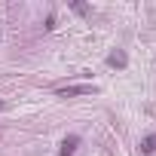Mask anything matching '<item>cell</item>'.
Returning a JSON list of instances; mask_svg holds the SVG:
<instances>
[{
	"instance_id": "277c9868",
	"label": "cell",
	"mask_w": 156,
	"mask_h": 156,
	"mask_svg": "<svg viewBox=\"0 0 156 156\" xmlns=\"http://www.w3.org/2000/svg\"><path fill=\"white\" fill-rule=\"evenodd\" d=\"M141 150H144V153H156V135H147V138L141 141Z\"/></svg>"
},
{
	"instance_id": "8992f818",
	"label": "cell",
	"mask_w": 156,
	"mask_h": 156,
	"mask_svg": "<svg viewBox=\"0 0 156 156\" xmlns=\"http://www.w3.org/2000/svg\"><path fill=\"white\" fill-rule=\"evenodd\" d=\"M0 110H3V101H0Z\"/></svg>"
},
{
	"instance_id": "5b68a950",
	"label": "cell",
	"mask_w": 156,
	"mask_h": 156,
	"mask_svg": "<svg viewBox=\"0 0 156 156\" xmlns=\"http://www.w3.org/2000/svg\"><path fill=\"white\" fill-rule=\"evenodd\" d=\"M70 9H73L76 16H89V6H86V3H76V0H70Z\"/></svg>"
},
{
	"instance_id": "6da1fadb",
	"label": "cell",
	"mask_w": 156,
	"mask_h": 156,
	"mask_svg": "<svg viewBox=\"0 0 156 156\" xmlns=\"http://www.w3.org/2000/svg\"><path fill=\"white\" fill-rule=\"evenodd\" d=\"M95 92H98V86H61L58 89L61 98H70V95H95Z\"/></svg>"
},
{
	"instance_id": "3957f363",
	"label": "cell",
	"mask_w": 156,
	"mask_h": 156,
	"mask_svg": "<svg viewBox=\"0 0 156 156\" xmlns=\"http://www.w3.org/2000/svg\"><path fill=\"white\" fill-rule=\"evenodd\" d=\"M107 64H110V67H126V64H129V58H126V52H119V49H116V52H110V55H107Z\"/></svg>"
},
{
	"instance_id": "7a4b0ae2",
	"label": "cell",
	"mask_w": 156,
	"mask_h": 156,
	"mask_svg": "<svg viewBox=\"0 0 156 156\" xmlns=\"http://www.w3.org/2000/svg\"><path fill=\"white\" fill-rule=\"evenodd\" d=\"M80 147V135H67L64 141H61V150H58V156H73V150Z\"/></svg>"
}]
</instances>
